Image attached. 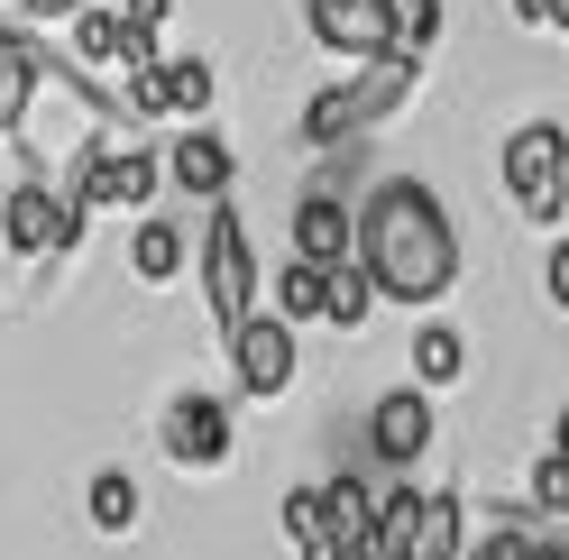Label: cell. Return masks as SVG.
<instances>
[{"label": "cell", "instance_id": "cell-24", "mask_svg": "<svg viewBox=\"0 0 569 560\" xmlns=\"http://www.w3.org/2000/svg\"><path fill=\"white\" fill-rule=\"evenodd\" d=\"M469 560H532V533L523 523H496L487 542H469Z\"/></svg>", "mask_w": 569, "mask_h": 560}, {"label": "cell", "instance_id": "cell-6", "mask_svg": "<svg viewBox=\"0 0 569 560\" xmlns=\"http://www.w3.org/2000/svg\"><path fill=\"white\" fill-rule=\"evenodd\" d=\"M303 28H312L322 56L368 64V56H396L405 47V0H303Z\"/></svg>", "mask_w": 569, "mask_h": 560}, {"label": "cell", "instance_id": "cell-2", "mask_svg": "<svg viewBox=\"0 0 569 560\" xmlns=\"http://www.w3.org/2000/svg\"><path fill=\"white\" fill-rule=\"evenodd\" d=\"M413 92H422V56H413V47L349 64L331 92H312V101H303V148H340V138H368L377 120H396Z\"/></svg>", "mask_w": 569, "mask_h": 560}, {"label": "cell", "instance_id": "cell-20", "mask_svg": "<svg viewBox=\"0 0 569 560\" xmlns=\"http://www.w3.org/2000/svg\"><path fill=\"white\" fill-rule=\"evenodd\" d=\"M120 38H129V10H111V0L83 10L74 19V64H120Z\"/></svg>", "mask_w": 569, "mask_h": 560}, {"label": "cell", "instance_id": "cell-22", "mask_svg": "<svg viewBox=\"0 0 569 560\" xmlns=\"http://www.w3.org/2000/svg\"><path fill=\"white\" fill-rule=\"evenodd\" d=\"M129 120H166V64L129 74Z\"/></svg>", "mask_w": 569, "mask_h": 560}, {"label": "cell", "instance_id": "cell-28", "mask_svg": "<svg viewBox=\"0 0 569 560\" xmlns=\"http://www.w3.org/2000/svg\"><path fill=\"white\" fill-rule=\"evenodd\" d=\"M166 10H174V0H129V19H138V28H166Z\"/></svg>", "mask_w": 569, "mask_h": 560}, {"label": "cell", "instance_id": "cell-15", "mask_svg": "<svg viewBox=\"0 0 569 560\" xmlns=\"http://www.w3.org/2000/svg\"><path fill=\"white\" fill-rule=\"evenodd\" d=\"M276 312L284 322H331V267H312V258H284V276H276Z\"/></svg>", "mask_w": 569, "mask_h": 560}, {"label": "cell", "instance_id": "cell-5", "mask_svg": "<svg viewBox=\"0 0 569 560\" xmlns=\"http://www.w3.org/2000/svg\"><path fill=\"white\" fill-rule=\"evenodd\" d=\"M83 221H92V202H74L64 184H47V174H28V184L0 202V239H10V258H28V267L74 258L83 249Z\"/></svg>", "mask_w": 569, "mask_h": 560}, {"label": "cell", "instance_id": "cell-12", "mask_svg": "<svg viewBox=\"0 0 569 560\" xmlns=\"http://www.w3.org/2000/svg\"><path fill=\"white\" fill-rule=\"evenodd\" d=\"M193 267V239H184V221H138L129 230V276H138V286H174V276H184Z\"/></svg>", "mask_w": 569, "mask_h": 560}, {"label": "cell", "instance_id": "cell-23", "mask_svg": "<svg viewBox=\"0 0 569 560\" xmlns=\"http://www.w3.org/2000/svg\"><path fill=\"white\" fill-rule=\"evenodd\" d=\"M83 10H101V0H19V19H28V28H74Z\"/></svg>", "mask_w": 569, "mask_h": 560}, {"label": "cell", "instance_id": "cell-11", "mask_svg": "<svg viewBox=\"0 0 569 560\" xmlns=\"http://www.w3.org/2000/svg\"><path fill=\"white\" fill-rule=\"evenodd\" d=\"M295 258H312V267H349V258H359V202L303 193V202H295Z\"/></svg>", "mask_w": 569, "mask_h": 560}, {"label": "cell", "instance_id": "cell-8", "mask_svg": "<svg viewBox=\"0 0 569 560\" xmlns=\"http://www.w3.org/2000/svg\"><path fill=\"white\" fill-rule=\"evenodd\" d=\"M157 450L174 469H221L239 450V423H230V396H174L166 423H157Z\"/></svg>", "mask_w": 569, "mask_h": 560}, {"label": "cell", "instance_id": "cell-25", "mask_svg": "<svg viewBox=\"0 0 569 560\" xmlns=\"http://www.w3.org/2000/svg\"><path fill=\"white\" fill-rule=\"evenodd\" d=\"M432 38H441V0H405V47L432 56Z\"/></svg>", "mask_w": 569, "mask_h": 560}, {"label": "cell", "instance_id": "cell-29", "mask_svg": "<svg viewBox=\"0 0 569 560\" xmlns=\"http://www.w3.org/2000/svg\"><path fill=\"white\" fill-rule=\"evenodd\" d=\"M551 450H560V460H569V404H560V423H551Z\"/></svg>", "mask_w": 569, "mask_h": 560}, {"label": "cell", "instance_id": "cell-4", "mask_svg": "<svg viewBox=\"0 0 569 560\" xmlns=\"http://www.w3.org/2000/svg\"><path fill=\"white\" fill-rule=\"evenodd\" d=\"M496 166H506L515 212H523L532 230H560V212H569V129H560V120H523Z\"/></svg>", "mask_w": 569, "mask_h": 560}, {"label": "cell", "instance_id": "cell-13", "mask_svg": "<svg viewBox=\"0 0 569 560\" xmlns=\"http://www.w3.org/2000/svg\"><path fill=\"white\" fill-rule=\"evenodd\" d=\"M413 560H469V506H459V487H422Z\"/></svg>", "mask_w": 569, "mask_h": 560}, {"label": "cell", "instance_id": "cell-10", "mask_svg": "<svg viewBox=\"0 0 569 560\" xmlns=\"http://www.w3.org/2000/svg\"><path fill=\"white\" fill-rule=\"evenodd\" d=\"M230 174H239V157H230V138H221V129H174V148H166V184L184 193V202H230Z\"/></svg>", "mask_w": 569, "mask_h": 560}, {"label": "cell", "instance_id": "cell-16", "mask_svg": "<svg viewBox=\"0 0 569 560\" xmlns=\"http://www.w3.org/2000/svg\"><path fill=\"white\" fill-rule=\"evenodd\" d=\"M459 377H469V340H459L450 322H422L413 331V387H459Z\"/></svg>", "mask_w": 569, "mask_h": 560}, {"label": "cell", "instance_id": "cell-14", "mask_svg": "<svg viewBox=\"0 0 569 560\" xmlns=\"http://www.w3.org/2000/svg\"><path fill=\"white\" fill-rule=\"evenodd\" d=\"M157 184H166V157L148 148H111V166H101V202H120V212H148Z\"/></svg>", "mask_w": 569, "mask_h": 560}, {"label": "cell", "instance_id": "cell-19", "mask_svg": "<svg viewBox=\"0 0 569 560\" xmlns=\"http://www.w3.org/2000/svg\"><path fill=\"white\" fill-rule=\"evenodd\" d=\"M386 294H377V276L349 258V267H331V331H368V312H377Z\"/></svg>", "mask_w": 569, "mask_h": 560}, {"label": "cell", "instance_id": "cell-3", "mask_svg": "<svg viewBox=\"0 0 569 560\" xmlns=\"http://www.w3.org/2000/svg\"><path fill=\"white\" fill-rule=\"evenodd\" d=\"M193 276H202V312L221 322V340L239 322H258V294H267V267L248 249V221L230 202H202V239H193Z\"/></svg>", "mask_w": 569, "mask_h": 560}, {"label": "cell", "instance_id": "cell-9", "mask_svg": "<svg viewBox=\"0 0 569 560\" xmlns=\"http://www.w3.org/2000/svg\"><path fill=\"white\" fill-rule=\"evenodd\" d=\"M432 432H441L432 387H386V396H377V413H368V450H377L386 469H413L422 450H432Z\"/></svg>", "mask_w": 569, "mask_h": 560}, {"label": "cell", "instance_id": "cell-30", "mask_svg": "<svg viewBox=\"0 0 569 560\" xmlns=\"http://www.w3.org/2000/svg\"><path fill=\"white\" fill-rule=\"evenodd\" d=\"M560 10H569V0H560Z\"/></svg>", "mask_w": 569, "mask_h": 560}, {"label": "cell", "instance_id": "cell-26", "mask_svg": "<svg viewBox=\"0 0 569 560\" xmlns=\"http://www.w3.org/2000/svg\"><path fill=\"white\" fill-rule=\"evenodd\" d=\"M542 294H551V312H569V230L551 239V258H542Z\"/></svg>", "mask_w": 569, "mask_h": 560}, {"label": "cell", "instance_id": "cell-1", "mask_svg": "<svg viewBox=\"0 0 569 560\" xmlns=\"http://www.w3.org/2000/svg\"><path fill=\"white\" fill-rule=\"evenodd\" d=\"M359 267L377 276L386 303L432 312L459 286V230L441 212V193L422 174H386V184L359 202Z\"/></svg>", "mask_w": 569, "mask_h": 560}, {"label": "cell", "instance_id": "cell-18", "mask_svg": "<svg viewBox=\"0 0 569 560\" xmlns=\"http://www.w3.org/2000/svg\"><path fill=\"white\" fill-rule=\"evenodd\" d=\"M138 514H148L138 478L129 469H92V523H101V533H138Z\"/></svg>", "mask_w": 569, "mask_h": 560}, {"label": "cell", "instance_id": "cell-17", "mask_svg": "<svg viewBox=\"0 0 569 560\" xmlns=\"http://www.w3.org/2000/svg\"><path fill=\"white\" fill-rule=\"evenodd\" d=\"M221 101V74H211V56H166V111H184L202 129V111Z\"/></svg>", "mask_w": 569, "mask_h": 560}, {"label": "cell", "instance_id": "cell-21", "mask_svg": "<svg viewBox=\"0 0 569 560\" xmlns=\"http://www.w3.org/2000/svg\"><path fill=\"white\" fill-rule=\"evenodd\" d=\"M532 506L569 523V460H560V450H542V460H532Z\"/></svg>", "mask_w": 569, "mask_h": 560}, {"label": "cell", "instance_id": "cell-7", "mask_svg": "<svg viewBox=\"0 0 569 560\" xmlns=\"http://www.w3.org/2000/svg\"><path fill=\"white\" fill-rule=\"evenodd\" d=\"M221 349H230L239 396H258V404L295 396V377H303V340H295V322H284V312H258V322H239Z\"/></svg>", "mask_w": 569, "mask_h": 560}, {"label": "cell", "instance_id": "cell-27", "mask_svg": "<svg viewBox=\"0 0 569 560\" xmlns=\"http://www.w3.org/2000/svg\"><path fill=\"white\" fill-rule=\"evenodd\" d=\"M506 10H515V28H569L560 0H506Z\"/></svg>", "mask_w": 569, "mask_h": 560}]
</instances>
